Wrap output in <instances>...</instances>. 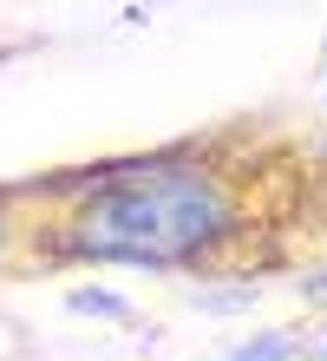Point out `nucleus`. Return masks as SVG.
Returning a JSON list of instances; mask_svg holds the SVG:
<instances>
[{"instance_id":"obj_1","label":"nucleus","mask_w":327,"mask_h":361,"mask_svg":"<svg viewBox=\"0 0 327 361\" xmlns=\"http://www.w3.org/2000/svg\"><path fill=\"white\" fill-rule=\"evenodd\" d=\"M243 204L216 164L184 152L131 158L72 184V210L59 217V257L124 263V269H184L236 243Z\"/></svg>"},{"instance_id":"obj_2","label":"nucleus","mask_w":327,"mask_h":361,"mask_svg":"<svg viewBox=\"0 0 327 361\" xmlns=\"http://www.w3.org/2000/svg\"><path fill=\"white\" fill-rule=\"evenodd\" d=\"M72 309H85V315H124V302H118V295H105V289H79Z\"/></svg>"},{"instance_id":"obj_3","label":"nucleus","mask_w":327,"mask_h":361,"mask_svg":"<svg viewBox=\"0 0 327 361\" xmlns=\"http://www.w3.org/2000/svg\"><path fill=\"white\" fill-rule=\"evenodd\" d=\"M13 237H20V224H13V204L0 197V263H7V250H13Z\"/></svg>"},{"instance_id":"obj_4","label":"nucleus","mask_w":327,"mask_h":361,"mask_svg":"<svg viewBox=\"0 0 327 361\" xmlns=\"http://www.w3.org/2000/svg\"><path fill=\"white\" fill-rule=\"evenodd\" d=\"M308 295H314V302H327V276H321V283H314V289H308Z\"/></svg>"}]
</instances>
